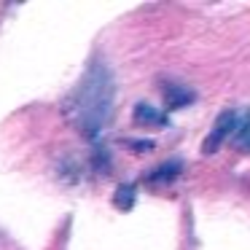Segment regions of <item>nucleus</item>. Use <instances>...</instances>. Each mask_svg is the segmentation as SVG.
I'll use <instances>...</instances> for the list:
<instances>
[{"mask_svg": "<svg viewBox=\"0 0 250 250\" xmlns=\"http://www.w3.org/2000/svg\"><path fill=\"white\" fill-rule=\"evenodd\" d=\"M164 97L167 108H186L188 103H194V92H188L186 86H164Z\"/></svg>", "mask_w": 250, "mask_h": 250, "instance_id": "obj_3", "label": "nucleus"}, {"mask_svg": "<svg viewBox=\"0 0 250 250\" xmlns=\"http://www.w3.org/2000/svg\"><path fill=\"white\" fill-rule=\"evenodd\" d=\"M234 124H237V116H234V113L218 116L215 124H212V129H210V135H207V140H205V153H215L218 148H221V143L231 135Z\"/></svg>", "mask_w": 250, "mask_h": 250, "instance_id": "obj_1", "label": "nucleus"}, {"mask_svg": "<svg viewBox=\"0 0 250 250\" xmlns=\"http://www.w3.org/2000/svg\"><path fill=\"white\" fill-rule=\"evenodd\" d=\"M180 175V162H167L159 169H153V175H148V183H169Z\"/></svg>", "mask_w": 250, "mask_h": 250, "instance_id": "obj_4", "label": "nucleus"}, {"mask_svg": "<svg viewBox=\"0 0 250 250\" xmlns=\"http://www.w3.org/2000/svg\"><path fill=\"white\" fill-rule=\"evenodd\" d=\"M135 121L143 126H164L167 124V116L162 113V110H156L153 105H137L135 108Z\"/></svg>", "mask_w": 250, "mask_h": 250, "instance_id": "obj_2", "label": "nucleus"}]
</instances>
